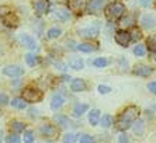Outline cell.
Instances as JSON below:
<instances>
[{"label":"cell","mask_w":156,"mask_h":143,"mask_svg":"<svg viewBox=\"0 0 156 143\" xmlns=\"http://www.w3.org/2000/svg\"><path fill=\"white\" fill-rule=\"evenodd\" d=\"M23 98L27 103H38L42 100V91H40L38 89H33V87H27L23 91Z\"/></svg>","instance_id":"obj_3"},{"label":"cell","mask_w":156,"mask_h":143,"mask_svg":"<svg viewBox=\"0 0 156 143\" xmlns=\"http://www.w3.org/2000/svg\"><path fill=\"white\" fill-rule=\"evenodd\" d=\"M11 105L17 110H26L27 108V101L24 98H14V100L11 101Z\"/></svg>","instance_id":"obj_24"},{"label":"cell","mask_w":156,"mask_h":143,"mask_svg":"<svg viewBox=\"0 0 156 143\" xmlns=\"http://www.w3.org/2000/svg\"><path fill=\"white\" fill-rule=\"evenodd\" d=\"M118 140H120V143H129V142H131L127 133H122V135H120V138H118Z\"/></svg>","instance_id":"obj_41"},{"label":"cell","mask_w":156,"mask_h":143,"mask_svg":"<svg viewBox=\"0 0 156 143\" xmlns=\"http://www.w3.org/2000/svg\"><path fill=\"white\" fill-rule=\"evenodd\" d=\"M62 34V30L58 28V27H54L48 31V38H51V40H55V38H58L59 35Z\"/></svg>","instance_id":"obj_29"},{"label":"cell","mask_w":156,"mask_h":143,"mask_svg":"<svg viewBox=\"0 0 156 143\" xmlns=\"http://www.w3.org/2000/svg\"><path fill=\"white\" fill-rule=\"evenodd\" d=\"M98 91H100V94H108L110 91H111V89H110L108 86H103V84H100V86H98Z\"/></svg>","instance_id":"obj_40"},{"label":"cell","mask_w":156,"mask_h":143,"mask_svg":"<svg viewBox=\"0 0 156 143\" xmlns=\"http://www.w3.org/2000/svg\"><path fill=\"white\" fill-rule=\"evenodd\" d=\"M115 42L121 47H128V44L131 42V35L129 32H127L125 30H120L115 32Z\"/></svg>","instance_id":"obj_6"},{"label":"cell","mask_w":156,"mask_h":143,"mask_svg":"<svg viewBox=\"0 0 156 143\" xmlns=\"http://www.w3.org/2000/svg\"><path fill=\"white\" fill-rule=\"evenodd\" d=\"M79 140H80V143H93L94 142L93 136H90V135H82Z\"/></svg>","instance_id":"obj_37"},{"label":"cell","mask_w":156,"mask_h":143,"mask_svg":"<svg viewBox=\"0 0 156 143\" xmlns=\"http://www.w3.org/2000/svg\"><path fill=\"white\" fill-rule=\"evenodd\" d=\"M100 125H101L103 128H110V126L113 125V117L108 114L103 115L101 118H100Z\"/></svg>","instance_id":"obj_25"},{"label":"cell","mask_w":156,"mask_h":143,"mask_svg":"<svg viewBox=\"0 0 156 143\" xmlns=\"http://www.w3.org/2000/svg\"><path fill=\"white\" fill-rule=\"evenodd\" d=\"M6 140H7V143H20V142H21V140H20V138H18L16 133H11V135H9Z\"/></svg>","instance_id":"obj_36"},{"label":"cell","mask_w":156,"mask_h":143,"mask_svg":"<svg viewBox=\"0 0 156 143\" xmlns=\"http://www.w3.org/2000/svg\"><path fill=\"white\" fill-rule=\"evenodd\" d=\"M148 90L152 94H156V82H151L148 83Z\"/></svg>","instance_id":"obj_42"},{"label":"cell","mask_w":156,"mask_h":143,"mask_svg":"<svg viewBox=\"0 0 156 143\" xmlns=\"http://www.w3.org/2000/svg\"><path fill=\"white\" fill-rule=\"evenodd\" d=\"M132 129H134V133L135 135H138V136H141L142 133H144V129H145V125H144V121L142 119H135L134 122H132Z\"/></svg>","instance_id":"obj_17"},{"label":"cell","mask_w":156,"mask_h":143,"mask_svg":"<svg viewBox=\"0 0 156 143\" xmlns=\"http://www.w3.org/2000/svg\"><path fill=\"white\" fill-rule=\"evenodd\" d=\"M24 128H26V125L23 124V122H18V121H13L11 122V131L16 133H20L24 131Z\"/></svg>","instance_id":"obj_28"},{"label":"cell","mask_w":156,"mask_h":143,"mask_svg":"<svg viewBox=\"0 0 156 143\" xmlns=\"http://www.w3.org/2000/svg\"><path fill=\"white\" fill-rule=\"evenodd\" d=\"M26 62L28 66H35V65L40 63V58L35 56L34 54H27L26 55Z\"/></svg>","instance_id":"obj_26"},{"label":"cell","mask_w":156,"mask_h":143,"mask_svg":"<svg viewBox=\"0 0 156 143\" xmlns=\"http://www.w3.org/2000/svg\"><path fill=\"white\" fill-rule=\"evenodd\" d=\"M2 139H3V133H2V131H0V142H2Z\"/></svg>","instance_id":"obj_44"},{"label":"cell","mask_w":156,"mask_h":143,"mask_svg":"<svg viewBox=\"0 0 156 143\" xmlns=\"http://www.w3.org/2000/svg\"><path fill=\"white\" fill-rule=\"evenodd\" d=\"M77 140V135L75 133H66L63 136V143H76Z\"/></svg>","instance_id":"obj_32"},{"label":"cell","mask_w":156,"mask_h":143,"mask_svg":"<svg viewBox=\"0 0 156 143\" xmlns=\"http://www.w3.org/2000/svg\"><path fill=\"white\" fill-rule=\"evenodd\" d=\"M146 47H148L149 51H152V52H156V34H153V35L148 37V40H146Z\"/></svg>","instance_id":"obj_27"},{"label":"cell","mask_w":156,"mask_h":143,"mask_svg":"<svg viewBox=\"0 0 156 143\" xmlns=\"http://www.w3.org/2000/svg\"><path fill=\"white\" fill-rule=\"evenodd\" d=\"M141 24L145 30H153L156 27V18L153 14L151 13H146L141 17Z\"/></svg>","instance_id":"obj_7"},{"label":"cell","mask_w":156,"mask_h":143,"mask_svg":"<svg viewBox=\"0 0 156 143\" xmlns=\"http://www.w3.org/2000/svg\"><path fill=\"white\" fill-rule=\"evenodd\" d=\"M69 10L73 13H82L87 6V0H68Z\"/></svg>","instance_id":"obj_8"},{"label":"cell","mask_w":156,"mask_h":143,"mask_svg":"<svg viewBox=\"0 0 156 143\" xmlns=\"http://www.w3.org/2000/svg\"><path fill=\"white\" fill-rule=\"evenodd\" d=\"M2 21H3V24L6 25V27H9V28H16L18 25V23H20V20H18V17L13 11H10V13H7V14L2 18Z\"/></svg>","instance_id":"obj_11"},{"label":"cell","mask_w":156,"mask_h":143,"mask_svg":"<svg viewBox=\"0 0 156 143\" xmlns=\"http://www.w3.org/2000/svg\"><path fill=\"white\" fill-rule=\"evenodd\" d=\"M97 45L96 44H89V42H83V44H79L77 45V49L80 52H86V54H90V52H94L97 51Z\"/></svg>","instance_id":"obj_16"},{"label":"cell","mask_w":156,"mask_h":143,"mask_svg":"<svg viewBox=\"0 0 156 143\" xmlns=\"http://www.w3.org/2000/svg\"><path fill=\"white\" fill-rule=\"evenodd\" d=\"M105 0H87V11L90 14H97L98 11H101L103 7H104Z\"/></svg>","instance_id":"obj_5"},{"label":"cell","mask_w":156,"mask_h":143,"mask_svg":"<svg viewBox=\"0 0 156 143\" xmlns=\"http://www.w3.org/2000/svg\"><path fill=\"white\" fill-rule=\"evenodd\" d=\"M10 11H11L10 7H7V6H0V20L7 14V13H10Z\"/></svg>","instance_id":"obj_38"},{"label":"cell","mask_w":156,"mask_h":143,"mask_svg":"<svg viewBox=\"0 0 156 143\" xmlns=\"http://www.w3.org/2000/svg\"><path fill=\"white\" fill-rule=\"evenodd\" d=\"M155 59H156V56H155Z\"/></svg>","instance_id":"obj_45"},{"label":"cell","mask_w":156,"mask_h":143,"mask_svg":"<svg viewBox=\"0 0 156 143\" xmlns=\"http://www.w3.org/2000/svg\"><path fill=\"white\" fill-rule=\"evenodd\" d=\"M34 142V132L33 131H24V143Z\"/></svg>","instance_id":"obj_34"},{"label":"cell","mask_w":156,"mask_h":143,"mask_svg":"<svg viewBox=\"0 0 156 143\" xmlns=\"http://www.w3.org/2000/svg\"><path fill=\"white\" fill-rule=\"evenodd\" d=\"M131 35V41H139L142 38V32L139 28H132V31L129 32Z\"/></svg>","instance_id":"obj_30"},{"label":"cell","mask_w":156,"mask_h":143,"mask_svg":"<svg viewBox=\"0 0 156 143\" xmlns=\"http://www.w3.org/2000/svg\"><path fill=\"white\" fill-rule=\"evenodd\" d=\"M18 40H20V42H21L23 47L28 48V49H33V51L37 49V42H35V40H34L31 35H28V34H20Z\"/></svg>","instance_id":"obj_10"},{"label":"cell","mask_w":156,"mask_h":143,"mask_svg":"<svg viewBox=\"0 0 156 143\" xmlns=\"http://www.w3.org/2000/svg\"><path fill=\"white\" fill-rule=\"evenodd\" d=\"M55 16H56V18L61 20V21H66V20H69L70 13L68 10H65V9H59V10H56Z\"/></svg>","instance_id":"obj_23"},{"label":"cell","mask_w":156,"mask_h":143,"mask_svg":"<svg viewBox=\"0 0 156 143\" xmlns=\"http://www.w3.org/2000/svg\"><path fill=\"white\" fill-rule=\"evenodd\" d=\"M98 32H100V24L98 23H93L91 25H87L84 28H80L77 31L80 37H83V38H97Z\"/></svg>","instance_id":"obj_4"},{"label":"cell","mask_w":156,"mask_h":143,"mask_svg":"<svg viewBox=\"0 0 156 143\" xmlns=\"http://www.w3.org/2000/svg\"><path fill=\"white\" fill-rule=\"evenodd\" d=\"M134 73L138 76H142V77H148L153 73V69L148 65H136L134 68Z\"/></svg>","instance_id":"obj_13"},{"label":"cell","mask_w":156,"mask_h":143,"mask_svg":"<svg viewBox=\"0 0 156 143\" xmlns=\"http://www.w3.org/2000/svg\"><path fill=\"white\" fill-rule=\"evenodd\" d=\"M145 52H146V49L144 45H136V47L134 48V54L136 55V56H144Z\"/></svg>","instance_id":"obj_35"},{"label":"cell","mask_w":156,"mask_h":143,"mask_svg":"<svg viewBox=\"0 0 156 143\" xmlns=\"http://www.w3.org/2000/svg\"><path fill=\"white\" fill-rule=\"evenodd\" d=\"M41 133L42 136H47V138H54L58 133V129L55 128V125H51V124H45V125L41 126Z\"/></svg>","instance_id":"obj_14"},{"label":"cell","mask_w":156,"mask_h":143,"mask_svg":"<svg viewBox=\"0 0 156 143\" xmlns=\"http://www.w3.org/2000/svg\"><path fill=\"white\" fill-rule=\"evenodd\" d=\"M70 90L75 91V93H80V91H84L86 90V83L83 79H75L70 83Z\"/></svg>","instance_id":"obj_15"},{"label":"cell","mask_w":156,"mask_h":143,"mask_svg":"<svg viewBox=\"0 0 156 143\" xmlns=\"http://www.w3.org/2000/svg\"><path fill=\"white\" fill-rule=\"evenodd\" d=\"M9 104V97L6 94H2L0 93V107H4Z\"/></svg>","instance_id":"obj_39"},{"label":"cell","mask_w":156,"mask_h":143,"mask_svg":"<svg viewBox=\"0 0 156 143\" xmlns=\"http://www.w3.org/2000/svg\"><path fill=\"white\" fill-rule=\"evenodd\" d=\"M124 14H125V6H124L121 2L110 3L108 6L105 7V17H107V20L111 23L118 21Z\"/></svg>","instance_id":"obj_2"},{"label":"cell","mask_w":156,"mask_h":143,"mask_svg":"<svg viewBox=\"0 0 156 143\" xmlns=\"http://www.w3.org/2000/svg\"><path fill=\"white\" fill-rule=\"evenodd\" d=\"M55 121L58 122V125H61L62 128H69V126H72L70 119L68 118V117H65V115H55Z\"/></svg>","instance_id":"obj_20"},{"label":"cell","mask_w":156,"mask_h":143,"mask_svg":"<svg viewBox=\"0 0 156 143\" xmlns=\"http://www.w3.org/2000/svg\"><path fill=\"white\" fill-rule=\"evenodd\" d=\"M139 117V108L135 105H129L120 114V117L115 121V128L118 131H127L128 128H131L132 122Z\"/></svg>","instance_id":"obj_1"},{"label":"cell","mask_w":156,"mask_h":143,"mask_svg":"<svg viewBox=\"0 0 156 143\" xmlns=\"http://www.w3.org/2000/svg\"><path fill=\"white\" fill-rule=\"evenodd\" d=\"M34 10L37 16H44L49 10V0H37L34 2Z\"/></svg>","instance_id":"obj_9"},{"label":"cell","mask_w":156,"mask_h":143,"mask_svg":"<svg viewBox=\"0 0 156 143\" xmlns=\"http://www.w3.org/2000/svg\"><path fill=\"white\" fill-rule=\"evenodd\" d=\"M87 110H89V105H87V104H76L75 108H73V115H75L76 118H79V117H82Z\"/></svg>","instance_id":"obj_21"},{"label":"cell","mask_w":156,"mask_h":143,"mask_svg":"<svg viewBox=\"0 0 156 143\" xmlns=\"http://www.w3.org/2000/svg\"><path fill=\"white\" fill-rule=\"evenodd\" d=\"M89 122H90V125H98L100 124V111L98 110H91L89 112Z\"/></svg>","instance_id":"obj_19"},{"label":"cell","mask_w":156,"mask_h":143,"mask_svg":"<svg viewBox=\"0 0 156 143\" xmlns=\"http://www.w3.org/2000/svg\"><path fill=\"white\" fill-rule=\"evenodd\" d=\"M121 24H122L124 27H132V25L135 24V20L132 16H125V18H122Z\"/></svg>","instance_id":"obj_33"},{"label":"cell","mask_w":156,"mask_h":143,"mask_svg":"<svg viewBox=\"0 0 156 143\" xmlns=\"http://www.w3.org/2000/svg\"><path fill=\"white\" fill-rule=\"evenodd\" d=\"M63 103H65V98L61 94H55L51 100V108L52 110H58V108H61L63 105Z\"/></svg>","instance_id":"obj_18"},{"label":"cell","mask_w":156,"mask_h":143,"mask_svg":"<svg viewBox=\"0 0 156 143\" xmlns=\"http://www.w3.org/2000/svg\"><path fill=\"white\" fill-rule=\"evenodd\" d=\"M23 73H24V70L17 65H10V66H6L3 69V75L9 76V77H20Z\"/></svg>","instance_id":"obj_12"},{"label":"cell","mask_w":156,"mask_h":143,"mask_svg":"<svg viewBox=\"0 0 156 143\" xmlns=\"http://www.w3.org/2000/svg\"><path fill=\"white\" fill-rule=\"evenodd\" d=\"M141 4L144 7H148V6H151V0H141Z\"/></svg>","instance_id":"obj_43"},{"label":"cell","mask_w":156,"mask_h":143,"mask_svg":"<svg viewBox=\"0 0 156 143\" xmlns=\"http://www.w3.org/2000/svg\"><path fill=\"white\" fill-rule=\"evenodd\" d=\"M93 65H94L96 68H104V66L108 65V59H107V58H97V59L93 62Z\"/></svg>","instance_id":"obj_31"},{"label":"cell","mask_w":156,"mask_h":143,"mask_svg":"<svg viewBox=\"0 0 156 143\" xmlns=\"http://www.w3.org/2000/svg\"><path fill=\"white\" fill-rule=\"evenodd\" d=\"M69 66L72 69H75V70H80V69L84 68V62L80 58H72L69 61Z\"/></svg>","instance_id":"obj_22"}]
</instances>
